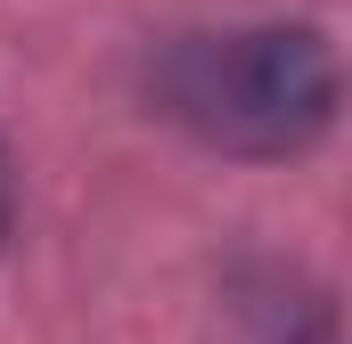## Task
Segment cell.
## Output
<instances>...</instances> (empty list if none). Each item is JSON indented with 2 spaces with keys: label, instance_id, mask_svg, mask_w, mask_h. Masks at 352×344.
<instances>
[{
  "label": "cell",
  "instance_id": "7a4b0ae2",
  "mask_svg": "<svg viewBox=\"0 0 352 344\" xmlns=\"http://www.w3.org/2000/svg\"><path fill=\"white\" fill-rule=\"evenodd\" d=\"M8 205H16V180H8V148H0V230H8Z\"/></svg>",
  "mask_w": 352,
  "mask_h": 344
},
{
  "label": "cell",
  "instance_id": "6da1fadb",
  "mask_svg": "<svg viewBox=\"0 0 352 344\" xmlns=\"http://www.w3.org/2000/svg\"><path fill=\"white\" fill-rule=\"evenodd\" d=\"M156 115L230 156H295L336 115V50L320 25L173 33L148 58Z\"/></svg>",
  "mask_w": 352,
  "mask_h": 344
}]
</instances>
